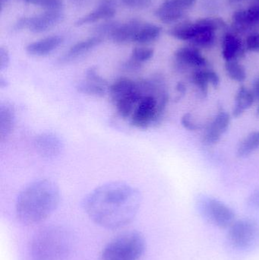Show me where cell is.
<instances>
[{
	"label": "cell",
	"instance_id": "cell-1",
	"mask_svg": "<svg viewBox=\"0 0 259 260\" xmlns=\"http://www.w3.org/2000/svg\"><path fill=\"white\" fill-rule=\"evenodd\" d=\"M141 204L137 188L123 181L100 185L86 196L83 209L90 219L109 230L122 229L133 221Z\"/></svg>",
	"mask_w": 259,
	"mask_h": 260
},
{
	"label": "cell",
	"instance_id": "cell-2",
	"mask_svg": "<svg viewBox=\"0 0 259 260\" xmlns=\"http://www.w3.org/2000/svg\"><path fill=\"white\" fill-rule=\"evenodd\" d=\"M60 202V189L53 180L41 179L27 184L19 192L15 213L20 222L34 225L47 220Z\"/></svg>",
	"mask_w": 259,
	"mask_h": 260
},
{
	"label": "cell",
	"instance_id": "cell-3",
	"mask_svg": "<svg viewBox=\"0 0 259 260\" xmlns=\"http://www.w3.org/2000/svg\"><path fill=\"white\" fill-rule=\"evenodd\" d=\"M72 238L60 226H50L36 234L30 247L31 260H66L71 253Z\"/></svg>",
	"mask_w": 259,
	"mask_h": 260
},
{
	"label": "cell",
	"instance_id": "cell-4",
	"mask_svg": "<svg viewBox=\"0 0 259 260\" xmlns=\"http://www.w3.org/2000/svg\"><path fill=\"white\" fill-rule=\"evenodd\" d=\"M146 249L142 234L124 232L111 240L102 250L99 260H140Z\"/></svg>",
	"mask_w": 259,
	"mask_h": 260
},
{
	"label": "cell",
	"instance_id": "cell-5",
	"mask_svg": "<svg viewBox=\"0 0 259 260\" xmlns=\"http://www.w3.org/2000/svg\"><path fill=\"white\" fill-rule=\"evenodd\" d=\"M108 94L117 114L123 119L130 118L144 95L139 81L128 77L116 79L109 85Z\"/></svg>",
	"mask_w": 259,
	"mask_h": 260
},
{
	"label": "cell",
	"instance_id": "cell-6",
	"mask_svg": "<svg viewBox=\"0 0 259 260\" xmlns=\"http://www.w3.org/2000/svg\"><path fill=\"white\" fill-rule=\"evenodd\" d=\"M168 102V93L144 94L129 118L131 124L140 129L158 124L164 117Z\"/></svg>",
	"mask_w": 259,
	"mask_h": 260
},
{
	"label": "cell",
	"instance_id": "cell-7",
	"mask_svg": "<svg viewBox=\"0 0 259 260\" xmlns=\"http://www.w3.org/2000/svg\"><path fill=\"white\" fill-rule=\"evenodd\" d=\"M198 210L207 222L220 229H229L236 221L234 211L217 199L211 197L201 199L198 203Z\"/></svg>",
	"mask_w": 259,
	"mask_h": 260
},
{
	"label": "cell",
	"instance_id": "cell-8",
	"mask_svg": "<svg viewBox=\"0 0 259 260\" xmlns=\"http://www.w3.org/2000/svg\"><path fill=\"white\" fill-rule=\"evenodd\" d=\"M228 238L234 248L240 250H249L258 242V223L249 218L237 220L229 228Z\"/></svg>",
	"mask_w": 259,
	"mask_h": 260
},
{
	"label": "cell",
	"instance_id": "cell-9",
	"mask_svg": "<svg viewBox=\"0 0 259 260\" xmlns=\"http://www.w3.org/2000/svg\"><path fill=\"white\" fill-rule=\"evenodd\" d=\"M109 87L107 81L99 73L97 69L91 67L86 70L85 79L78 83L76 88L85 95L102 98L107 94Z\"/></svg>",
	"mask_w": 259,
	"mask_h": 260
},
{
	"label": "cell",
	"instance_id": "cell-10",
	"mask_svg": "<svg viewBox=\"0 0 259 260\" xmlns=\"http://www.w3.org/2000/svg\"><path fill=\"white\" fill-rule=\"evenodd\" d=\"M196 0H165L155 11V15L162 22L172 24L182 19L186 11L196 4Z\"/></svg>",
	"mask_w": 259,
	"mask_h": 260
},
{
	"label": "cell",
	"instance_id": "cell-11",
	"mask_svg": "<svg viewBox=\"0 0 259 260\" xmlns=\"http://www.w3.org/2000/svg\"><path fill=\"white\" fill-rule=\"evenodd\" d=\"M34 147L40 155L55 158L62 153L63 143L59 136L50 132L40 133L35 137Z\"/></svg>",
	"mask_w": 259,
	"mask_h": 260
},
{
	"label": "cell",
	"instance_id": "cell-12",
	"mask_svg": "<svg viewBox=\"0 0 259 260\" xmlns=\"http://www.w3.org/2000/svg\"><path fill=\"white\" fill-rule=\"evenodd\" d=\"M231 121L230 114L222 108L219 110L214 120L207 126L202 136V142L207 145L217 143L224 133L228 131Z\"/></svg>",
	"mask_w": 259,
	"mask_h": 260
},
{
	"label": "cell",
	"instance_id": "cell-13",
	"mask_svg": "<svg viewBox=\"0 0 259 260\" xmlns=\"http://www.w3.org/2000/svg\"><path fill=\"white\" fill-rule=\"evenodd\" d=\"M63 18L61 9L47 10L36 16L27 18V28L33 33H42L54 27Z\"/></svg>",
	"mask_w": 259,
	"mask_h": 260
},
{
	"label": "cell",
	"instance_id": "cell-14",
	"mask_svg": "<svg viewBox=\"0 0 259 260\" xmlns=\"http://www.w3.org/2000/svg\"><path fill=\"white\" fill-rule=\"evenodd\" d=\"M103 41V38L100 36L91 37L84 41H79L77 44H74L72 47H70L68 51L65 52L62 56L58 59V63L60 65L68 64L76 59H79L81 56L86 54L88 52L91 51L94 47L100 45Z\"/></svg>",
	"mask_w": 259,
	"mask_h": 260
},
{
	"label": "cell",
	"instance_id": "cell-15",
	"mask_svg": "<svg viewBox=\"0 0 259 260\" xmlns=\"http://www.w3.org/2000/svg\"><path fill=\"white\" fill-rule=\"evenodd\" d=\"M117 12V3L115 0H101L100 4L92 12L79 18L76 25L82 26L85 24L97 22L103 19L113 18Z\"/></svg>",
	"mask_w": 259,
	"mask_h": 260
},
{
	"label": "cell",
	"instance_id": "cell-16",
	"mask_svg": "<svg viewBox=\"0 0 259 260\" xmlns=\"http://www.w3.org/2000/svg\"><path fill=\"white\" fill-rule=\"evenodd\" d=\"M174 56L176 62L182 67L200 69L207 65L206 59L195 47H181L175 52Z\"/></svg>",
	"mask_w": 259,
	"mask_h": 260
},
{
	"label": "cell",
	"instance_id": "cell-17",
	"mask_svg": "<svg viewBox=\"0 0 259 260\" xmlns=\"http://www.w3.org/2000/svg\"><path fill=\"white\" fill-rule=\"evenodd\" d=\"M144 22L141 20L133 18L123 24H119L114 33L109 37L116 44H124L133 42L137 32Z\"/></svg>",
	"mask_w": 259,
	"mask_h": 260
},
{
	"label": "cell",
	"instance_id": "cell-18",
	"mask_svg": "<svg viewBox=\"0 0 259 260\" xmlns=\"http://www.w3.org/2000/svg\"><path fill=\"white\" fill-rule=\"evenodd\" d=\"M63 38L59 35L47 37L29 44L26 47V51L30 56H47L56 50L63 43Z\"/></svg>",
	"mask_w": 259,
	"mask_h": 260
},
{
	"label": "cell",
	"instance_id": "cell-19",
	"mask_svg": "<svg viewBox=\"0 0 259 260\" xmlns=\"http://www.w3.org/2000/svg\"><path fill=\"white\" fill-rule=\"evenodd\" d=\"M16 114L14 105L9 102L0 104V138L5 142L12 135L15 128Z\"/></svg>",
	"mask_w": 259,
	"mask_h": 260
},
{
	"label": "cell",
	"instance_id": "cell-20",
	"mask_svg": "<svg viewBox=\"0 0 259 260\" xmlns=\"http://www.w3.org/2000/svg\"><path fill=\"white\" fill-rule=\"evenodd\" d=\"M192 81L198 88L202 98H206L208 94L210 84L217 88L220 85V77L211 70H198L192 75Z\"/></svg>",
	"mask_w": 259,
	"mask_h": 260
},
{
	"label": "cell",
	"instance_id": "cell-21",
	"mask_svg": "<svg viewBox=\"0 0 259 260\" xmlns=\"http://www.w3.org/2000/svg\"><path fill=\"white\" fill-rule=\"evenodd\" d=\"M222 56L226 61L237 60L245 56V48L241 40L233 35L227 34L222 41Z\"/></svg>",
	"mask_w": 259,
	"mask_h": 260
},
{
	"label": "cell",
	"instance_id": "cell-22",
	"mask_svg": "<svg viewBox=\"0 0 259 260\" xmlns=\"http://www.w3.org/2000/svg\"><path fill=\"white\" fill-rule=\"evenodd\" d=\"M153 49L146 47H137L132 50L130 58L123 63V68L126 71H138L144 62L150 60L154 56Z\"/></svg>",
	"mask_w": 259,
	"mask_h": 260
},
{
	"label": "cell",
	"instance_id": "cell-23",
	"mask_svg": "<svg viewBox=\"0 0 259 260\" xmlns=\"http://www.w3.org/2000/svg\"><path fill=\"white\" fill-rule=\"evenodd\" d=\"M255 98L252 90L242 85L237 90L235 98V105L233 108V116L236 118L243 115L253 105Z\"/></svg>",
	"mask_w": 259,
	"mask_h": 260
},
{
	"label": "cell",
	"instance_id": "cell-24",
	"mask_svg": "<svg viewBox=\"0 0 259 260\" xmlns=\"http://www.w3.org/2000/svg\"><path fill=\"white\" fill-rule=\"evenodd\" d=\"M233 20L238 27L243 29L259 24V3L248 9L237 11L233 15Z\"/></svg>",
	"mask_w": 259,
	"mask_h": 260
},
{
	"label": "cell",
	"instance_id": "cell-25",
	"mask_svg": "<svg viewBox=\"0 0 259 260\" xmlns=\"http://www.w3.org/2000/svg\"><path fill=\"white\" fill-rule=\"evenodd\" d=\"M199 30L200 28L196 21H187L179 23L172 27L169 30V34L176 39L190 41L199 33Z\"/></svg>",
	"mask_w": 259,
	"mask_h": 260
},
{
	"label": "cell",
	"instance_id": "cell-26",
	"mask_svg": "<svg viewBox=\"0 0 259 260\" xmlns=\"http://www.w3.org/2000/svg\"><path fill=\"white\" fill-rule=\"evenodd\" d=\"M161 27L151 23H143L138 31L137 32L133 42L137 44H149L156 41L161 35Z\"/></svg>",
	"mask_w": 259,
	"mask_h": 260
},
{
	"label": "cell",
	"instance_id": "cell-27",
	"mask_svg": "<svg viewBox=\"0 0 259 260\" xmlns=\"http://www.w3.org/2000/svg\"><path fill=\"white\" fill-rule=\"evenodd\" d=\"M259 149V130L249 133L239 144L237 154L239 157H246Z\"/></svg>",
	"mask_w": 259,
	"mask_h": 260
},
{
	"label": "cell",
	"instance_id": "cell-28",
	"mask_svg": "<svg viewBox=\"0 0 259 260\" xmlns=\"http://www.w3.org/2000/svg\"><path fill=\"white\" fill-rule=\"evenodd\" d=\"M225 71L230 79L237 82H244L247 76L246 69L238 60L226 61Z\"/></svg>",
	"mask_w": 259,
	"mask_h": 260
},
{
	"label": "cell",
	"instance_id": "cell-29",
	"mask_svg": "<svg viewBox=\"0 0 259 260\" xmlns=\"http://www.w3.org/2000/svg\"><path fill=\"white\" fill-rule=\"evenodd\" d=\"M21 1L44 8L47 10H59L63 6L62 0H21Z\"/></svg>",
	"mask_w": 259,
	"mask_h": 260
},
{
	"label": "cell",
	"instance_id": "cell-30",
	"mask_svg": "<svg viewBox=\"0 0 259 260\" xmlns=\"http://www.w3.org/2000/svg\"><path fill=\"white\" fill-rule=\"evenodd\" d=\"M119 24L120 23L117 21H105L97 26L94 29V32L97 34V36H100L101 38H103V36H107L109 38Z\"/></svg>",
	"mask_w": 259,
	"mask_h": 260
},
{
	"label": "cell",
	"instance_id": "cell-31",
	"mask_svg": "<svg viewBox=\"0 0 259 260\" xmlns=\"http://www.w3.org/2000/svg\"><path fill=\"white\" fill-rule=\"evenodd\" d=\"M122 3L132 9H144L150 7L154 0H121Z\"/></svg>",
	"mask_w": 259,
	"mask_h": 260
},
{
	"label": "cell",
	"instance_id": "cell-32",
	"mask_svg": "<svg viewBox=\"0 0 259 260\" xmlns=\"http://www.w3.org/2000/svg\"><path fill=\"white\" fill-rule=\"evenodd\" d=\"M246 49L249 51L259 53V33H253L248 37Z\"/></svg>",
	"mask_w": 259,
	"mask_h": 260
},
{
	"label": "cell",
	"instance_id": "cell-33",
	"mask_svg": "<svg viewBox=\"0 0 259 260\" xmlns=\"http://www.w3.org/2000/svg\"><path fill=\"white\" fill-rule=\"evenodd\" d=\"M181 124L185 129L190 131H196L199 129V126L193 120V116L190 113H187L181 118Z\"/></svg>",
	"mask_w": 259,
	"mask_h": 260
},
{
	"label": "cell",
	"instance_id": "cell-34",
	"mask_svg": "<svg viewBox=\"0 0 259 260\" xmlns=\"http://www.w3.org/2000/svg\"><path fill=\"white\" fill-rule=\"evenodd\" d=\"M9 62H10V56L7 49L4 47H0V70L3 71L7 69Z\"/></svg>",
	"mask_w": 259,
	"mask_h": 260
},
{
	"label": "cell",
	"instance_id": "cell-35",
	"mask_svg": "<svg viewBox=\"0 0 259 260\" xmlns=\"http://www.w3.org/2000/svg\"><path fill=\"white\" fill-rule=\"evenodd\" d=\"M249 204L254 209L259 210V189L251 194L249 198Z\"/></svg>",
	"mask_w": 259,
	"mask_h": 260
},
{
	"label": "cell",
	"instance_id": "cell-36",
	"mask_svg": "<svg viewBox=\"0 0 259 260\" xmlns=\"http://www.w3.org/2000/svg\"><path fill=\"white\" fill-rule=\"evenodd\" d=\"M27 18H21L18 22L15 24V30H21V29L27 28Z\"/></svg>",
	"mask_w": 259,
	"mask_h": 260
},
{
	"label": "cell",
	"instance_id": "cell-37",
	"mask_svg": "<svg viewBox=\"0 0 259 260\" xmlns=\"http://www.w3.org/2000/svg\"><path fill=\"white\" fill-rule=\"evenodd\" d=\"M252 91L253 93L254 96H255V100L259 101V76L255 79V82H254Z\"/></svg>",
	"mask_w": 259,
	"mask_h": 260
},
{
	"label": "cell",
	"instance_id": "cell-38",
	"mask_svg": "<svg viewBox=\"0 0 259 260\" xmlns=\"http://www.w3.org/2000/svg\"><path fill=\"white\" fill-rule=\"evenodd\" d=\"M176 89L179 94H184L187 92V85L183 82H179L176 85Z\"/></svg>",
	"mask_w": 259,
	"mask_h": 260
},
{
	"label": "cell",
	"instance_id": "cell-39",
	"mask_svg": "<svg viewBox=\"0 0 259 260\" xmlns=\"http://www.w3.org/2000/svg\"><path fill=\"white\" fill-rule=\"evenodd\" d=\"M71 3H74L76 6H84L90 0H71Z\"/></svg>",
	"mask_w": 259,
	"mask_h": 260
},
{
	"label": "cell",
	"instance_id": "cell-40",
	"mask_svg": "<svg viewBox=\"0 0 259 260\" xmlns=\"http://www.w3.org/2000/svg\"><path fill=\"white\" fill-rule=\"evenodd\" d=\"M6 86H7V82H6V80L3 77H1V79H0V87L3 88H6Z\"/></svg>",
	"mask_w": 259,
	"mask_h": 260
},
{
	"label": "cell",
	"instance_id": "cell-41",
	"mask_svg": "<svg viewBox=\"0 0 259 260\" xmlns=\"http://www.w3.org/2000/svg\"><path fill=\"white\" fill-rule=\"evenodd\" d=\"M243 1V0H229L230 3H238V2Z\"/></svg>",
	"mask_w": 259,
	"mask_h": 260
},
{
	"label": "cell",
	"instance_id": "cell-42",
	"mask_svg": "<svg viewBox=\"0 0 259 260\" xmlns=\"http://www.w3.org/2000/svg\"><path fill=\"white\" fill-rule=\"evenodd\" d=\"M8 1H9V0H0V2H1V7H3L4 3H7Z\"/></svg>",
	"mask_w": 259,
	"mask_h": 260
},
{
	"label": "cell",
	"instance_id": "cell-43",
	"mask_svg": "<svg viewBox=\"0 0 259 260\" xmlns=\"http://www.w3.org/2000/svg\"><path fill=\"white\" fill-rule=\"evenodd\" d=\"M256 116H257V117H259V104H258V108H257V109H256Z\"/></svg>",
	"mask_w": 259,
	"mask_h": 260
}]
</instances>
